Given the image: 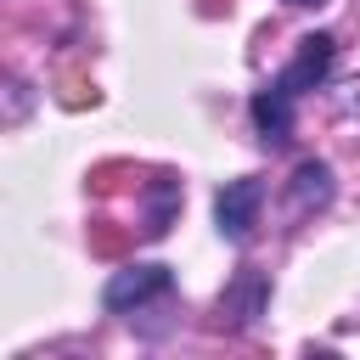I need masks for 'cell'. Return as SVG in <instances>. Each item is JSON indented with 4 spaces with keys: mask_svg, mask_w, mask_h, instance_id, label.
<instances>
[{
    "mask_svg": "<svg viewBox=\"0 0 360 360\" xmlns=\"http://www.w3.org/2000/svg\"><path fill=\"white\" fill-rule=\"evenodd\" d=\"M169 292H174V270H169V264H124V270L107 276L101 304H107L112 315H135V309H146V304H158V298H169Z\"/></svg>",
    "mask_w": 360,
    "mask_h": 360,
    "instance_id": "cell-1",
    "label": "cell"
},
{
    "mask_svg": "<svg viewBox=\"0 0 360 360\" xmlns=\"http://www.w3.org/2000/svg\"><path fill=\"white\" fill-rule=\"evenodd\" d=\"M259 208H264V180L242 174V180H225L219 197H214V225L225 242H253V225H259Z\"/></svg>",
    "mask_w": 360,
    "mask_h": 360,
    "instance_id": "cell-2",
    "label": "cell"
},
{
    "mask_svg": "<svg viewBox=\"0 0 360 360\" xmlns=\"http://www.w3.org/2000/svg\"><path fill=\"white\" fill-rule=\"evenodd\" d=\"M292 107H298V90H287L281 84V73L264 84V90H253V101H248V118H253V129H259V141L264 146H287L292 141Z\"/></svg>",
    "mask_w": 360,
    "mask_h": 360,
    "instance_id": "cell-3",
    "label": "cell"
},
{
    "mask_svg": "<svg viewBox=\"0 0 360 360\" xmlns=\"http://www.w3.org/2000/svg\"><path fill=\"white\" fill-rule=\"evenodd\" d=\"M332 62H338V39L332 34H304L298 51H292V62L281 68V84L287 90H315L332 73Z\"/></svg>",
    "mask_w": 360,
    "mask_h": 360,
    "instance_id": "cell-4",
    "label": "cell"
},
{
    "mask_svg": "<svg viewBox=\"0 0 360 360\" xmlns=\"http://www.w3.org/2000/svg\"><path fill=\"white\" fill-rule=\"evenodd\" d=\"M332 191H338L332 163L304 158V163L292 169V180H287V208H292V214H315V208H326V202H332Z\"/></svg>",
    "mask_w": 360,
    "mask_h": 360,
    "instance_id": "cell-5",
    "label": "cell"
},
{
    "mask_svg": "<svg viewBox=\"0 0 360 360\" xmlns=\"http://www.w3.org/2000/svg\"><path fill=\"white\" fill-rule=\"evenodd\" d=\"M174 208H180V180L158 174V180L146 186V219H141V231H146V236H163V231L174 225Z\"/></svg>",
    "mask_w": 360,
    "mask_h": 360,
    "instance_id": "cell-6",
    "label": "cell"
},
{
    "mask_svg": "<svg viewBox=\"0 0 360 360\" xmlns=\"http://www.w3.org/2000/svg\"><path fill=\"white\" fill-rule=\"evenodd\" d=\"M259 309H264V281H259L253 270H242V281H236V287L219 298V315H231L236 326H248Z\"/></svg>",
    "mask_w": 360,
    "mask_h": 360,
    "instance_id": "cell-7",
    "label": "cell"
},
{
    "mask_svg": "<svg viewBox=\"0 0 360 360\" xmlns=\"http://www.w3.org/2000/svg\"><path fill=\"white\" fill-rule=\"evenodd\" d=\"M34 112V84L17 73H0V124H22Z\"/></svg>",
    "mask_w": 360,
    "mask_h": 360,
    "instance_id": "cell-8",
    "label": "cell"
},
{
    "mask_svg": "<svg viewBox=\"0 0 360 360\" xmlns=\"http://www.w3.org/2000/svg\"><path fill=\"white\" fill-rule=\"evenodd\" d=\"M287 6H298V11H304V6H321V0H287Z\"/></svg>",
    "mask_w": 360,
    "mask_h": 360,
    "instance_id": "cell-9",
    "label": "cell"
}]
</instances>
